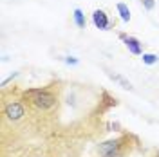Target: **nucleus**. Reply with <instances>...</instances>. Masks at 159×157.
Here are the masks:
<instances>
[{"label":"nucleus","instance_id":"obj_3","mask_svg":"<svg viewBox=\"0 0 159 157\" xmlns=\"http://www.w3.org/2000/svg\"><path fill=\"white\" fill-rule=\"evenodd\" d=\"M119 38L125 42V45H127L129 52L136 54V56H141V54H143V47H141V43H139L138 38H134V36H127V34H119Z\"/></svg>","mask_w":159,"mask_h":157},{"label":"nucleus","instance_id":"obj_4","mask_svg":"<svg viewBox=\"0 0 159 157\" xmlns=\"http://www.w3.org/2000/svg\"><path fill=\"white\" fill-rule=\"evenodd\" d=\"M92 24L101 31H107L110 27V22H109V16H107V13L101 9H96L92 13Z\"/></svg>","mask_w":159,"mask_h":157},{"label":"nucleus","instance_id":"obj_13","mask_svg":"<svg viewBox=\"0 0 159 157\" xmlns=\"http://www.w3.org/2000/svg\"><path fill=\"white\" fill-rule=\"evenodd\" d=\"M101 157H121L119 152H112V154H107V155H101Z\"/></svg>","mask_w":159,"mask_h":157},{"label":"nucleus","instance_id":"obj_11","mask_svg":"<svg viewBox=\"0 0 159 157\" xmlns=\"http://www.w3.org/2000/svg\"><path fill=\"white\" fill-rule=\"evenodd\" d=\"M63 61H65L67 65H78L80 63V60L74 58V56H67V58H63Z\"/></svg>","mask_w":159,"mask_h":157},{"label":"nucleus","instance_id":"obj_2","mask_svg":"<svg viewBox=\"0 0 159 157\" xmlns=\"http://www.w3.org/2000/svg\"><path fill=\"white\" fill-rule=\"evenodd\" d=\"M4 112H6L7 119H11V121H18V119L24 118L25 108H24V105L18 103V101H11V103L6 105V110H4Z\"/></svg>","mask_w":159,"mask_h":157},{"label":"nucleus","instance_id":"obj_6","mask_svg":"<svg viewBox=\"0 0 159 157\" xmlns=\"http://www.w3.org/2000/svg\"><path fill=\"white\" fill-rule=\"evenodd\" d=\"M72 16H74V24L78 25L80 29H85V15H83V11L80 7H76L72 11Z\"/></svg>","mask_w":159,"mask_h":157},{"label":"nucleus","instance_id":"obj_8","mask_svg":"<svg viewBox=\"0 0 159 157\" xmlns=\"http://www.w3.org/2000/svg\"><path fill=\"white\" fill-rule=\"evenodd\" d=\"M116 7H118V13H119V16H121V20H123V22H129V20H130L129 6H127V4H123V2H119Z\"/></svg>","mask_w":159,"mask_h":157},{"label":"nucleus","instance_id":"obj_12","mask_svg":"<svg viewBox=\"0 0 159 157\" xmlns=\"http://www.w3.org/2000/svg\"><path fill=\"white\" fill-rule=\"evenodd\" d=\"M16 76H18V72H13V74H11L9 78H6L4 81H2V87H6V85H7L9 81H13V78H16Z\"/></svg>","mask_w":159,"mask_h":157},{"label":"nucleus","instance_id":"obj_1","mask_svg":"<svg viewBox=\"0 0 159 157\" xmlns=\"http://www.w3.org/2000/svg\"><path fill=\"white\" fill-rule=\"evenodd\" d=\"M25 96H33V105L42 110L54 107V103H56V98L49 94L47 90H29V92H25Z\"/></svg>","mask_w":159,"mask_h":157},{"label":"nucleus","instance_id":"obj_7","mask_svg":"<svg viewBox=\"0 0 159 157\" xmlns=\"http://www.w3.org/2000/svg\"><path fill=\"white\" fill-rule=\"evenodd\" d=\"M109 74V78L110 79H114V81H118L119 85L123 88H127V90H132V83H130L129 79H125L123 76H119V74H112V72H107Z\"/></svg>","mask_w":159,"mask_h":157},{"label":"nucleus","instance_id":"obj_5","mask_svg":"<svg viewBox=\"0 0 159 157\" xmlns=\"http://www.w3.org/2000/svg\"><path fill=\"white\" fill-rule=\"evenodd\" d=\"M121 148V141L119 139H110V141H105L103 145H99L98 152L99 155H107V154H112V152H119Z\"/></svg>","mask_w":159,"mask_h":157},{"label":"nucleus","instance_id":"obj_9","mask_svg":"<svg viewBox=\"0 0 159 157\" xmlns=\"http://www.w3.org/2000/svg\"><path fill=\"white\" fill-rule=\"evenodd\" d=\"M141 60H143L145 65H156L159 61L157 54H154V52H143V54H141Z\"/></svg>","mask_w":159,"mask_h":157},{"label":"nucleus","instance_id":"obj_10","mask_svg":"<svg viewBox=\"0 0 159 157\" xmlns=\"http://www.w3.org/2000/svg\"><path fill=\"white\" fill-rule=\"evenodd\" d=\"M141 2H143V7H145L147 11H152L154 9V6H156L154 0H141Z\"/></svg>","mask_w":159,"mask_h":157}]
</instances>
